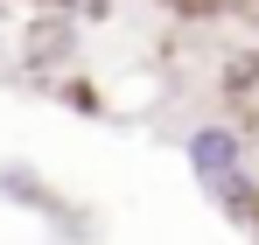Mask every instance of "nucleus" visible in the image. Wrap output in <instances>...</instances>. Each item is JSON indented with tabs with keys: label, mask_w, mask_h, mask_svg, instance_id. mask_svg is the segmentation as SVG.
<instances>
[{
	"label": "nucleus",
	"mask_w": 259,
	"mask_h": 245,
	"mask_svg": "<svg viewBox=\"0 0 259 245\" xmlns=\"http://www.w3.org/2000/svg\"><path fill=\"white\" fill-rule=\"evenodd\" d=\"M182 154H189V175L210 189L217 203L231 210V217H252V182H245V133L238 126H224V119H210V126H196L189 140H182Z\"/></svg>",
	"instance_id": "1"
},
{
	"label": "nucleus",
	"mask_w": 259,
	"mask_h": 245,
	"mask_svg": "<svg viewBox=\"0 0 259 245\" xmlns=\"http://www.w3.org/2000/svg\"><path fill=\"white\" fill-rule=\"evenodd\" d=\"M56 14H91L98 21V14H112V0H56Z\"/></svg>",
	"instance_id": "2"
},
{
	"label": "nucleus",
	"mask_w": 259,
	"mask_h": 245,
	"mask_svg": "<svg viewBox=\"0 0 259 245\" xmlns=\"http://www.w3.org/2000/svg\"><path fill=\"white\" fill-rule=\"evenodd\" d=\"M21 7H56V0H21Z\"/></svg>",
	"instance_id": "3"
}]
</instances>
